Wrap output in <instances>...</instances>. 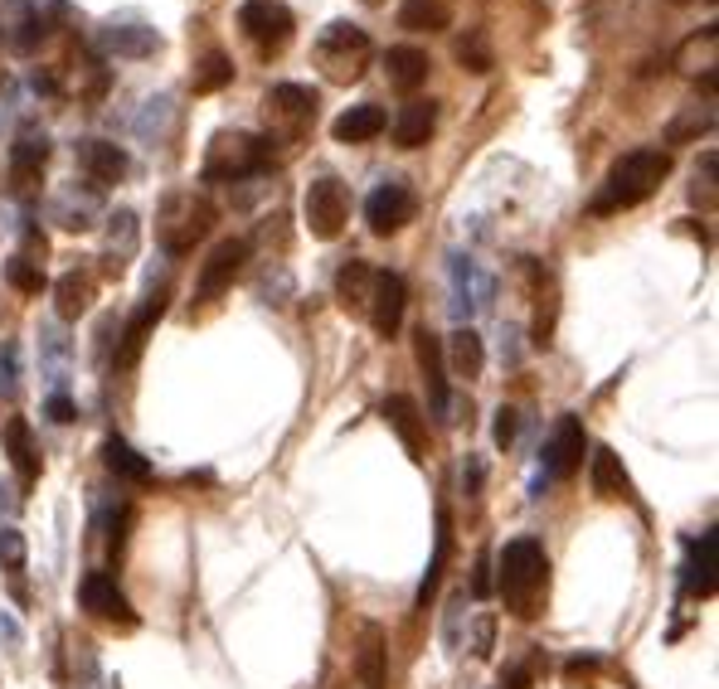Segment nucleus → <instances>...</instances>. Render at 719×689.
Returning <instances> with one entry per match:
<instances>
[{"label":"nucleus","mask_w":719,"mask_h":689,"mask_svg":"<svg viewBox=\"0 0 719 689\" xmlns=\"http://www.w3.org/2000/svg\"><path fill=\"white\" fill-rule=\"evenodd\" d=\"M491 587L501 593V602L511 617L535 621L549 602V553H545V544H539L535 535L511 539L497 559V583Z\"/></svg>","instance_id":"f257e3e1"},{"label":"nucleus","mask_w":719,"mask_h":689,"mask_svg":"<svg viewBox=\"0 0 719 689\" xmlns=\"http://www.w3.org/2000/svg\"><path fill=\"white\" fill-rule=\"evenodd\" d=\"M671 175V151L661 146H637L627 151L623 161H613V171L603 175L598 195H593V214H623V209H637L642 199H651L661 190V180Z\"/></svg>","instance_id":"f03ea898"},{"label":"nucleus","mask_w":719,"mask_h":689,"mask_svg":"<svg viewBox=\"0 0 719 689\" xmlns=\"http://www.w3.org/2000/svg\"><path fill=\"white\" fill-rule=\"evenodd\" d=\"M215 205H209V195H195V190H175V195H166L161 214H156V239L171 257H185L195 253V243L209 239V229H215Z\"/></svg>","instance_id":"7ed1b4c3"},{"label":"nucleus","mask_w":719,"mask_h":689,"mask_svg":"<svg viewBox=\"0 0 719 689\" xmlns=\"http://www.w3.org/2000/svg\"><path fill=\"white\" fill-rule=\"evenodd\" d=\"M273 165V141L253 131H219L205 156V180H249Z\"/></svg>","instance_id":"20e7f679"},{"label":"nucleus","mask_w":719,"mask_h":689,"mask_svg":"<svg viewBox=\"0 0 719 689\" xmlns=\"http://www.w3.org/2000/svg\"><path fill=\"white\" fill-rule=\"evenodd\" d=\"M301 214H307L311 239L331 243V239H341L345 219H351V195H345V185L335 175H321V180H311V185H307Z\"/></svg>","instance_id":"39448f33"},{"label":"nucleus","mask_w":719,"mask_h":689,"mask_svg":"<svg viewBox=\"0 0 719 689\" xmlns=\"http://www.w3.org/2000/svg\"><path fill=\"white\" fill-rule=\"evenodd\" d=\"M243 263H249V243H243V239H224V243H215V253L199 263V277H195V301H199V307L219 301L224 291L233 287V277L243 273Z\"/></svg>","instance_id":"423d86ee"},{"label":"nucleus","mask_w":719,"mask_h":689,"mask_svg":"<svg viewBox=\"0 0 719 689\" xmlns=\"http://www.w3.org/2000/svg\"><path fill=\"white\" fill-rule=\"evenodd\" d=\"M78 602H83L88 617L112 621V627H122V631L137 627V612H132L127 593H122L117 578H112V573H103V569H98V573H83V583H78Z\"/></svg>","instance_id":"0eeeda50"},{"label":"nucleus","mask_w":719,"mask_h":689,"mask_svg":"<svg viewBox=\"0 0 719 689\" xmlns=\"http://www.w3.org/2000/svg\"><path fill=\"white\" fill-rule=\"evenodd\" d=\"M239 25L263 54H283L292 39V10L283 0H249V5L239 10Z\"/></svg>","instance_id":"6e6552de"},{"label":"nucleus","mask_w":719,"mask_h":689,"mask_svg":"<svg viewBox=\"0 0 719 689\" xmlns=\"http://www.w3.org/2000/svg\"><path fill=\"white\" fill-rule=\"evenodd\" d=\"M369 59V35L360 25H345V20H335V25H326L321 35V64L331 69V78H360V64Z\"/></svg>","instance_id":"1a4fd4ad"},{"label":"nucleus","mask_w":719,"mask_h":689,"mask_svg":"<svg viewBox=\"0 0 719 689\" xmlns=\"http://www.w3.org/2000/svg\"><path fill=\"white\" fill-rule=\"evenodd\" d=\"M413 214H419V199H413V190L403 185V180H385V185L375 190V195L365 199V223L369 233H399L403 223H413Z\"/></svg>","instance_id":"9d476101"},{"label":"nucleus","mask_w":719,"mask_h":689,"mask_svg":"<svg viewBox=\"0 0 719 689\" xmlns=\"http://www.w3.org/2000/svg\"><path fill=\"white\" fill-rule=\"evenodd\" d=\"M583 451H589V433H583V423L574 413H564L555 423V433H549L545 443V471L555 481H569L583 471Z\"/></svg>","instance_id":"9b49d317"},{"label":"nucleus","mask_w":719,"mask_h":689,"mask_svg":"<svg viewBox=\"0 0 719 689\" xmlns=\"http://www.w3.org/2000/svg\"><path fill=\"white\" fill-rule=\"evenodd\" d=\"M403 307H409V287H403L399 273H379L375 267V287H369V307H365V321L375 325V335L395 341L399 325H403Z\"/></svg>","instance_id":"f8f14e48"},{"label":"nucleus","mask_w":719,"mask_h":689,"mask_svg":"<svg viewBox=\"0 0 719 689\" xmlns=\"http://www.w3.org/2000/svg\"><path fill=\"white\" fill-rule=\"evenodd\" d=\"M355 675L365 689H385L389 685V636L379 621L360 627V651H355Z\"/></svg>","instance_id":"ddd939ff"},{"label":"nucleus","mask_w":719,"mask_h":689,"mask_svg":"<svg viewBox=\"0 0 719 689\" xmlns=\"http://www.w3.org/2000/svg\"><path fill=\"white\" fill-rule=\"evenodd\" d=\"M419 365H423V379H429V403L433 413L443 417L447 409H453V383H447V359H443V341L423 325L419 331Z\"/></svg>","instance_id":"4468645a"},{"label":"nucleus","mask_w":719,"mask_h":689,"mask_svg":"<svg viewBox=\"0 0 719 689\" xmlns=\"http://www.w3.org/2000/svg\"><path fill=\"white\" fill-rule=\"evenodd\" d=\"M385 423L399 433L403 451H409L413 461H423V451H429V423H423L419 403L403 399V393H395V399H385Z\"/></svg>","instance_id":"2eb2a0df"},{"label":"nucleus","mask_w":719,"mask_h":689,"mask_svg":"<svg viewBox=\"0 0 719 689\" xmlns=\"http://www.w3.org/2000/svg\"><path fill=\"white\" fill-rule=\"evenodd\" d=\"M78 165L93 180V190H112L122 175H127V151L112 141H83L78 146Z\"/></svg>","instance_id":"dca6fc26"},{"label":"nucleus","mask_w":719,"mask_h":689,"mask_svg":"<svg viewBox=\"0 0 719 689\" xmlns=\"http://www.w3.org/2000/svg\"><path fill=\"white\" fill-rule=\"evenodd\" d=\"M433 127H437V103L433 97H409V103L399 107V117H395V146L419 151V146H429Z\"/></svg>","instance_id":"f3484780"},{"label":"nucleus","mask_w":719,"mask_h":689,"mask_svg":"<svg viewBox=\"0 0 719 689\" xmlns=\"http://www.w3.org/2000/svg\"><path fill=\"white\" fill-rule=\"evenodd\" d=\"M44 161H49V141L39 131H20L15 146H10V180H15V190H35Z\"/></svg>","instance_id":"a211bd4d"},{"label":"nucleus","mask_w":719,"mask_h":689,"mask_svg":"<svg viewBox=\"0 0 719 689\" xmlns=\"http://www.w3.org/2000/svg\"><path fill=\"white\" fill-rule=\"evenodd\" d=\"M385 73H389V83H395L399 93H419V88L429 83L433 64H429V54H423L419 44H395V49L385 54Z\"/></svg>","instance_id":"6ab92c4d"},{"label":"nucleus","mask_w":719,"mask_h":689,"mask_svg":"<svg viewBox=\"0 0 719 689\" xmlns=\"http://www.w3.org/2000/svg\"><path fill=\"white\" fill-rule=\"evenodd\" d=\"M589 481H593V495L598 501H632V481L623 471V457L613 447H598L589 457Z\"/></svg>","instance_id":"aec40b11"},{"label":"nucleus","mask_w":719,"mask_h":689,"mask_svg":"<svg viewBox=\"0 0 719 689\" xmlns=\"http://www.w3.org/2000/svg\"><path fill=\"white\" fill-rule=\"evenodd\" d=\"M5 451H10V467H15L20 485H35L39 481V447H35V433H30L25 417H5Z\"/></svg>","instance_id":"412c9836"},{"label":"nucleus","mask_w":719,"mask_h":689,"mask_svg":"<svg viewBox=\"0 0 719 689\" xmlns=\"http://www.w3.org/2000/svg\"><path fill=\"white\" fill-rule=\"evenodd\" d=\"M715 553H719V535L715 529H705L700 539L691 544V559H685V593L691 597H710L715 593Z\"/></svg>","instance_id":"4be33fe9"},{"label":"nucleus","mask_w":719,"mask_h":689,"mask_svg":"<svg viewBox=\"0 0 719 689\" xmlns=\"http://www.w3.org/2000/svg\"><path fill=\"white\" fill-rule=\"evenodd\" d=\"M161 311H166V287H156L151 297L141 301V311L132 315L127 335H122V349H117V365H122V369H127V365H137V355L146 349V335H151V325L161 321Z\"/></svg>","instance_id":"5701e85b"},{"label":"nucleus","mask_w":719,"mask_h":689,"mask_svg":"<svg viewBox=\"0 0 719 689\" xmlns=\"http://www.w3.org/2000/svg\"><path fill=\"white\" fill-rule=\"evenodd\" d=\"M385 127H389L385 107H379V103H360V107H351V112H341L331 131H335V141H351V146H360V141H375Z\"/></svg>","instance_id":"b1692460"},{"label":"nucleus","mask_w":719,"mask_h":689,"mask_svg":"<svg viewBox=\"0 0 719 689\" xmlns=\"http://www.w3.org/2000/svg\"><path fill=\"white\" fill-rule=\"evenodd\" d=\"M443 359L453 365L457 379H481V369H487V349H481V335L477 331H453L443 345Z\"/></svg>","instance_id":"393cba45"},{"label":"nucleus","mask_w":719,"mask_h":689,"mask_svg":"<svg viewBox=\"0 0 719 689\" xmlns=\"http://www.w3.org/2000/svg\"><path fill=\"white\" fill-rule=\"evenodd\" d=\"M369 287H375V267L360 263V257H351V263L335 273V297H341V307L355 311V315H365V307H369Z\"/></svg>","instance_id":"a878e982"},{"label":"nucleus","mask_w":719,"mask_h":689,"mask_svg":"<svg viewBox=\"0 0 719 689\" xmlns=\"http://www.w3.org/2000/svg\"><path fill=\"white\" fill-rule=\"evenodd\" d=\"M103 461H107L112 476H122V481H132V485L151 481V461H146L137 447L122 443V437H107V443H103Z\"/></svg>","instance_id":"bb28decb"},{"label":"nucleus","mask_w":719,"mask_h":689,"mask_svg":"<svg viewBox=\"0 0 719 689\" xmlns=\"http://www.w3.org/2000/svg\"><path fill=\"white\" fill-rule=\"evenodd\" d=\"M267 107L283 112V117H292V122H307V117H317V88L277 83L273 93H267Z\"/></svg>","instance_id":"cd10ccee"},{"label":"nucleus","mask_w":719,"mask_h":689,"mask_svg":"<svg viewBox=\"0 0 719 689\" xmlns=\"http://www.w3.org/2000/svg\"><path fill=\"white\" fill-rule=\"evenodd\" d=\"M103 49L117 54V59H141V54L156 49V30H141V25H112L103 30Z\"/></svg>","instance_id":"c85d7f7f"},{"label":"nucleus","mask_w":719,"mask_h":689,"mask_svg":"<svg viewBox=\"0 0 719 689\" xmlns=\"http://www.w3.org/2000/svg\"><path fill=\"white\" fill-rule=\"evenodd\" d=\"M54 297H59L64 321H78V315L88 311V301H93V277L88 273H64L59 282H54Z\"/></svg>","instance_id":"c756f323"},{"label":"nucleus","mask_w":719,"mask_h":689,"mask_svg":"<svg viewBox=\"0 0 719 689\" xmlns=\"http://www.w3.org/2000/svg\"><path fill=\"white\" fill-rule=\"evenodd\" d=\"M457 64H463L467 73H491L497 69V54H491V39H487V30H477L471 25L463 39H457Z\"/></svg>","instance_id":"7c9ffc66"},{"label":"nucleus","mask_w":719,"mask_h":689,"mask_svg":"<svg viewBox=\"0 0 719 689\" xmlns=\"http://www.w3.org/2000/svg\"><path fill=\"white\" fill-rule=\"evenodd\" d=\"M399 25L403 30H447L453 25V10H447L443 0H409V5L399 10Z\"/></svg>","instance_id":"2f4dec72"},{"label":"nucleus","mask_w":719,"mask_h":689,"mask_svg":"<svg viewBox=\"0 0 719 689\" xmlns=\"http://www.w3.org/2000/svg\"><path fill=\"white\" fill-rule=\"evenodd\" d=\"M447 553H453V525H447V515H437V553L429 563V573H423V587H419V607H429V597L437 593V578H443V563Z\"/></svg>","instance_id":"473e14b6"},{"label":"nucleus","mask_w":719,"mask_h":689,"mask_svg":"<svg viewBox=\"0 0 719 689\" xmlns=\"http://www.w3.org/2000/svg\"><path fill=\"white\" fill-rule=\"evenodd\" d=\"M10 15H15V30L5 35V39H10V49L30 54V49H35V44L44 39V20H39V10H35V5H15Z\"/></svg>","instance_id":"72a5a7b5"},{"label":"nucleus","mask_w":719,"mask_h":689,"mask_svg":"<svg viewBox=\"0 0 719 689\" xmlns=\"http://www.w3.org/2000/svg\"><path fill=\"white\" fill-rule=\"evenodd\" d=\"M5 282L20 291V297H39V291L49 287V282H44V267H39V263H30L25 253H15V257L5 263Z\"/></svg>","instance_id":"f704fd0d"},{"label":"nucleus","mask_w":719,"mask_h":689,"mask_svg":"<svg viewBox=\"0 0 719 689\" xmlns=\"http://www.w3.org/2000/svg\"><path fill=\"white\" fill-rule=\"evenodd\" d=\"M190 83H195V93H219V88H229V83H233V64L224 59L219 49H215V54H205Z\"/></svg>","instance_id":"c9c22d12"},{"label":"nucleus","mask_w":719,"mask_h":689,"mask_svg":"<svg viewBox=\"0 0 719 689\" xmlns=\"http://www.w3.org/2000/svg\"><path fill=\"white\" fill-rule=\"evenodd\" d=\"M0 569H10V573L25 569V535H20L15 525L0 529Z\"/></svg>","instance_id":"e433bc0d"},{"label":"nucleus","mask_w":719,"mask_h":689,"mask_svg":"<svg viewBox=\"0 0 719 689\" xmlns=\"http://www.w3.org/2000/svg\"><path fill=\"white\" fill-rule=\"evenodd\" d=\"M15 359H20L15 345L0 349V399H15V393H20V365H15Z\"/></svg>","instance_id":"4c0bfd02"},{"label":"nucleus","mask_w":719,"mask_h":689,"mask_svg":"<svg viewBox=\"0 0 719 689\" xmlns=\"http://www.w3.org/2000/svg\"><path fill=\"white\" fill-rule=\"evenodd\" d=\"M515 427H521V423H515V409H501L497 413V447H511L515 443Z\"/></svg>","instance_id":"58836bf2"},{"label":"nucleus","mask_w":719,"mask_h":689,"mask_svg":"<svg viewBox=\"0 0 719 689\" xmlns=\"http://www.w3.org/2000/svg\"><path fill=\"white\" fill-rule=\"evenodd\" d=\"M471 593H477V597H487V593H491V563H487V559L477 563V578H471Z\"/></svg>","instance_id":"ea45409f"},{"label":"nucleus","mask_w":719,"mask_h":689,"mask_svg":"<svg viewBox=\"0 0 719 689\" xmlns=\"http://www.w3.org/2000/svg\"><path fill=\"white\" fill-rule=\"evenodd\" d=\"M49 417H54V423H73V403L64 399V393H59V399H49Z\"/></svg>","instance_id":"a19ab883"},{"label":"nucleus","mask_w":719,"mask_h":689,"mask_svg":"<svg viewBox=\"0 0 719 689\" xmlns=\"http://www.w3.org/2000/svg\"><path fill=\"white\" fill-rule=\"evenodd\" d=\"M471 655H491V617H481V627H477V651Z\"/></svg>","instance_id":"79ce46f5"},{"label":"nucleus","mask_w":719,"mask_h":689,"mask_svg":"<svg viewBox=\"0 0 719 689\" xmlns=\"http://www.w3.org/2000/svg\"><path fill=\"white\" fill-rule=\"evenodd\" d=\"M365 5H379V0H365Z\"/></svg>","instance_id":"37998d69"}]
</instances>
